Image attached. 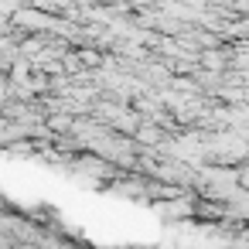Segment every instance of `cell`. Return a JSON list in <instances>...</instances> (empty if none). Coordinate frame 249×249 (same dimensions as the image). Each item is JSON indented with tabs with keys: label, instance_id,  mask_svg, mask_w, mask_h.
I'll return each mask as SVG.
<instances>
[{
	"label": "cell",
	"instance_id": "3957f363",
	"mask_svg": "<svg viewBox=\"0 0 249 249\" xmlns=\"http://www.w3.org/2000/svg\"><path fill=\"white\" fill-rule=\"evenodd\" d=\"M167 137H171V133H167L160 123H154V120H143V123H140V130L133 133V140H137V143H143V147H160Z\"/></svg>",
	"mask_w": 249,
	"mask_h": 249
},
{
	"label": "cell",
	"instance_id": "277c9868",
	"mask_svg": "<svg viewBox=\"0 0 249 249\" xmlns=\"http://www.w3.org/2000/svg\"><path fill=\"white\" fill-rule=\"evenodd\" d=\"M72 123H75V116H72V113H65V109L48 113V130H52V133H69V130H72Z\"/></svg>",
	"mask_w": 249,
	"mask_h": 249
},
{
	"label": "cell",
	"instance_id": "7a4b0ae2",
	"mask_svg": "<svg viewBox=\"0 0 249 249\" xmlns=\"http://www.w3.org/2000/svg\"><path fill=\"white\" fill-rule=\"evenodd\" d=\"M140 123H143V113H140V109L130 103V106H123V109L116 113V120H113L109 126H113L116 133H126V137H133V133L140 130Z\"/></svg>",
	"mask_w": 249,
	"mask_h": 249
},
{
	"label": "cell",
	"instance_id": "5b68a950",
	"mask_svg": "<svg viewBox=\"0 0 249 249\" xmlns=\"http://www.w3.org/2000/svg\"><path fill=\"white\" fill-rule=\"evenodd\" d=\"M239 184H242V188H249V167H242V171H239Z\"/></svg>",
	"mask_w": 249,
	"mask_h": 249
},
{
	"label": "cell",
	"instance_id": "6da1fadb",
	"mask_svg": "<svg viewBox=\"0 0 249 249\" xmlns=\"http://www.w3.org/2000/svg\"><path fill=\"white\" fill-rule=\"evenodd\" d=\"M154 212H157L160 218H167V222L188 218V215H195V198H191V195H174V201H157Z\"/></svg>",
	"mask_w": 249,
	"mask_h": 249
}]
</instances>
